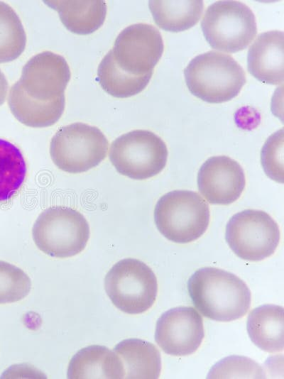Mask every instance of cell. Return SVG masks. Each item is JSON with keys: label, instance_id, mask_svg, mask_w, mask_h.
Instances as JSON below:
<instances>
[{"label": "cell", "instance_id": "6da1fadb", "mask_svg": "<svg viewBox=\"0 0 284 379\" xmlns=\"http://www.w3.org/2000/svg\"><path fill=\"white\" fill-rule=\"evenodd\" d=\"M187 289L192 304L205 317L231 322L243 317L251 305V292L234 274L222 269L205 267L189 278Z\"/></svg>", "mask_w": 284, "mask_h": 379}, {"label": "cell", "instance_id": "7a4b0ae2", "mask_svg": "<svg viewBox=\"0 0 284 379\" xmlns=\"http://www.w3.org/2000/svg\"><path fill=\"white\" fill-rule=\"evenodd\" d=\"M184 76L189 91L210 104L232 99L246 81L244 70L231 56L214 50L192 59Z\"/></svg>", "mask_w": 284, "mask_h": 379}, {"label": "cell", "instance_id": "3957f363", "mask_svg": "<svg viewBox=\"0 0 284 379\" xmlns=\"http://www.w3.org/2000/svg\"><path fill=\"white\" fill-rule=\"evenodd\" d=\"M154 221L158 230L168 240L187 243L206 231L209 223V209L197 192L173 190L157 202Z\"/></svg>", "mask_w": 284, "mask_h": 379}, {"label": "cell", "instance_id": "277c9868", "mask_svg": "<svg viewBox=\"0 0 284 379\" xmlns=\"http://www.w3.org/2000/svg\"><path fill=\"white\" fill-rule=\"evenodd\" d=\"M89 226L77 210L67 207H51L36 219L32 229L36 246L51 257L76 256L86 247Z\"/></svg>", "mask_w": 284, "mask_h": 379}, {"label": "cell", "instance_id": "5b68a950", "mask_svg": "<svg viewBox=\"0 0 284 379\" xmlns=\"http://www.w3.org/2000/svg\"><path fill=\"white\" fill-rule=\"evenodd\" d=\"M104 289L117 309L129 314H138L153 305L158 282L155 273L145 263L128 258L116 263L108 271Z\"/></svg>", "mask_w": 284, "mask_h": 379}, {"label": "cell", "instance_id": "8992f818", "mask_svg": "<svg viewBox=\"0 0 284 379\" xmlns=\"http://www.w3.org/2000/svg\"><path fill=\"white\" fill-rule=\"evenodd\" d=\"M201 28L214 49L236 53L248 46L256 37L257 26L251 9L241 1H219L207 9Z\"/></svg>", "mask_w": 284, "mask_h": 379}, {"label": "cell", "instance_id": "52a82bcc", "mask_svg": "<svg viewBox=\"0 0 284 379\" xmlns=\"http://www.w3.org/2000/svg\"><path fill=\"white\" fill-rule=\"evenodd\" d=\"M109 142L97 127L74 123L61 127L51 139L54 164L69 173H81L97 166L106 156Z\"/></svg>", "mask_w": 284, "mask_h": 379}, {"label": "cell", "instance_id": "ba28073f", "mask_svg": "<svg viewBox=\"0 0 284 379\" xmlns=\"http://www.w3.org/2000/svg\"><path fill=\"white\" fill-rule=\"evenodd\" d=\"M109 157L121 175L133 180H146L165 168L168 148L165 143L152 131L134 130L111 143Z\"/></svg>", "mask_w": 284, "mask_h": 379}, {"label": "cell", "instance_id": "9c48e42d", "mask_svg": "<svg viewBox=\"0 0 284 379\" xmlns=\"http://www.w3.org/2000/svg\"><path fill=\"white\" fill-rule=\"evenodd\" d=\"M280 230L266 212L245 209L233 215L226 226L225 238L240 258L259 261L273 254L280 241Z\"/></svg>", "mask_w": 284, "mask_h": 379}, {"label": "cell", "instance_id": "30bf717a", "mask_svg": "<svg viewBox=\"0 0 284 379\" xmlns=\"http://www.w3.org/2000/svg\"><path fill=\"white\" fill-rule=\"evenodd\" d=\"M163 50L160 31L152 25L141 23L121 31L111 52L121 70L131 75H142L153 72Z\"/></svg>", "mask_w": 284, "mask_h": 379}, {"label": "cell", "instance_id": "8fae6325", "mask_svg": "<svg viewBox=\"0 0 284 379\" xmlns=\"http://www.w3.org/2000/svg\"><path fill=\"white\" fill-rule=\"evenodd\" d=\"M204 338L203 321L191 307H177L165 312L158 319L155 341L167 354L184 356L195 353Z\"/></svg>", "mask_w": 284, "mask_h": 379}, {"label": "cell", "instance_id": "7c38bea8", "mask_svg": "<svg viewBox=\"0 0 284 379\" xmlns=\"http://www.w3.org/2000/svg\"><path fill=\"white\" fill-rule=\"evenodd\" d=\"M70 76L69 65L62 56L44 51L25 64L18 82L31 97L50 101L65 94Z\"/></svg>", "mask_w": 284, "mask_h": 379}, {"label": "cell", "instance_id": "4fadbf2b", "mask_svg": "<svg viewBox=\"0 0 284 379\" xmlns=\"http://www.w3.org/2000/svg\"><path fill=\"white\" fill-rule=\"evenodd\" d=\"M246 184L241 166L226 155L209 158L197 174L200 194L212 204L227 205L236 201Z\"/></svg>", "mask_w": 284, "mask_h": 379}, {"label": "cell", "instance_id": "5bb4252c", "mask_svg": "<svg viewBox=\"0 0 284 379\" xmlns=\"http://www.w3.org/2000/svg\"><path fill=\"white\" fill-rule=\"evenodd\" d=\"M283 32L270 31L260 33L247 55L249 73L258 81L280 84L284 77Z\"/></svg>", "mask_w": 284, "mask_h": 379}, {"label": "cell", "instance_id": "9a60e30c", "mask_svg": "<svg viewBox=\"0 0 284 379\" xmlns=\"http://www.w3.org/2000/svg\"><path fill=\"white\" fill-rule=\"evenodd\" d=\"M119 356L106 346L92 345L78 351L71 358L67 372L70 379L124 378Z\"/></svg>", "mask_w": 284, "mask_h": 379}, {"label": "cell", "instance_id": "2e32d148", "mask_svg": "<svg viewBox=\"0 0 284 379\" xmlns=\"http://www.w3.org/2000/svg\"><path fill=\"white\" fill-rule=\"evenodd\" d=\"M10 110L21 123L33 128L48 127L61 117L65 104V94L50 101H40L28 96L18 82L11 87L8 98Z\"/></svg>", "mask_w": 284, "mask_h": 379}, {"label": "cell", "instance_id": "e0dca14e", "mask_svg": "<svg viewBox=\"0 0 284 379\" xmlns=\"http://www.w3.org/2000/svg\"><path fill=\"white\" fill-rule=\"evenodd\" d=\"M283 307L271 304L254 308L246 322V329L251 341L268 353L283 350Z\"/></svg>", "mask_w": 284, "mask_h": 379}, {"label": "cell", "instance_id": "ac0fdd59", "mask_svg": "<svg viewBox=\"0 0 284 379\" xmlns=\"http://www.w3.org/2000/svg\"><path fill=\"white\" fill-rule=\"evenodd\" d=\"M58 11L61 22L72 33L90 34L104 23L106 15L104 1H43Z\"/></svg>", "mask_w": 284, "mask_h": 379}, {"label": "cell", "instance_id": "d6986e66", "mask_svg": "<svg viewBox=\"0 0 284 379\" xmlns=\"http://www.w3.org/2000/svg\"><path fill=\"white\" fill-rule=\"evenodd\" d=\"M121 358L125 378H158L161 371L160 353L155 346L139 339H127L113 350Z\"/></svg>", "mask_w": 284, "mask_h": 379}, {"label": "cell", "instance_id": "ffe728a7", "mask_svg": "<svg viewBox=\"0 0 284 379\" xmlns=\"http://www.w3.org/2000/svg\"><path fill=\"white\" fill-rule=\"evenodd\" d=\"M149 9L156 25L170 32H180L194 26L203 11V1H149Z\"/></svg>", "mask_w": 284, "mask_h": 379}, {"label": "cell", "instance_id": "44dd1931", "mask_svg": "<svg viewBox=\"0 0 284 379\" xmlns=\"http://www.w3.org/2000/svg\"><path fill=\"white\" fill-rule=\"evenodd\" d=\"M153 72L135 75L121 70L116 63L111 50L103 57L97 69L102 88L116 98H127L142 92L149 83Z\"/></svg>", "mask_w": 284, "mask_h": 379}, {"label": "cell", "instance_id": "7402d4cb", "mask_svg": "<svg viewBox=\"0 0 284 379\" xmlns=\"http://www.w3.org/2000/svg\"><path fill=\"white\" fill-rule=\"evenodd\" d=\"M26 175V165L20 150L0 138V202L9 200L18 191Z\"/></svg>", "mask_w": 284, "mask_h": 379}, {"label": "cell", "instance_id": "603a6c76", "mask_svg": "<svg viewBox=\"0 0 284 379\" xmlns=\"http://www.w3.org/2000/svg\"><path fill=\"white\" fill-rule=\"evenodd\" d=\"M26 44V35L18 16L9 4L0 1V63L18 58Z\"/></svg>", "mask_w": 284, "mask_h": 379}, {"label": "cell", "instance_id": "cb8c5ba5", "mask_svg": "<svg viewBox=\"0 0 284 379\" xmlns=\"http://www.w3.org/2000/svg\"><path fill=\"white\" fill-rule=\"evenodd\" d=\"M31 289V279L22 269L0 260V304L20 301L29 294Z\"/></svg>", "mask_w": 284, "mask_h": 379}, {"label": "cell", "instance_id": "d4e9b609", "mask_svg": "<svg viewBox=\"0 0 284 379\" xmlns=\"http://www.w3.org/2000/svg\"><path fill=\"white\" fill-rule=\"evenodd\" d=\"M208 378H266L263 368L252 359L231 356L217 363L209 370Z\"/></svg>", "mask_w": 284, "mask_h": 379}, {"label": "cell", "instance_id": "484cf974", "mask_svg": "<svg viewBox=\"0 0 284 379\" xmlns=\"http://www.w3.org/2000/svg\"><path fill=\"white\" fill-rule=\"evenodd\" d=\"M261 160L266 174L276 182L283 180V130L268 137L261 152Z\"/></svg>", "mask_w": 284, "mask_h": 379}, {"label": "cell", "instance_id": "4316f807", "mask_svg": "<svg viewBox=\"0 0 284 379\" xmlns=\"http://www.w3.org/2000/svg\"><path fill=\"white\" fill-rule=\"evenodd\" d=\"M8 87V82L4 73L0 70V106L5 101Z\"/></svg>", "mask_w": 284, "mask_h": 379}]
</instances>
